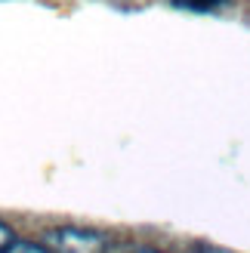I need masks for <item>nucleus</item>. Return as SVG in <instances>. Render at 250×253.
<instances>
[{
  "label": "nucleus",
  "mask_w": 250,
  "mask_h": 253,
  "mask_svg": "<svg viewBox=\"0 0 250 253\" xmlns=\"http://www.w3.org/2000/svg\"><path fill=\"white\" fill-rule=\"evenodd\" d=\"M43 247L49 253H108V241L86 229H46Z\"/></svg>",
  "instance_id": "nucleus-1"
},
{
  "label": "nucleus",
  "mask_w": 250,
  "mask_h": 253,
  "mask_svg": "<svg viewBox=\"0 0 250 253\" xmlns=\"http://www.w3.org/2000/svg\"><path fill=\"white\" fill-rule=\"evenodd\" d=\"M176 6H185V9H195V12H210V9H216L222 6L226 0H173Z\"/></svg>",
  "instance_id": "nucleus-2"
},
{
  "label": "nucleus",
  "mask_w": 250,
  "mask_h": 253,
  "mask_svg": "<svg viewBox=\"0 0 250 253\" xmlns=\"http://www.w3.org/2000/svg\"><path fill=\"white\" fill-rule=\"evenodd\" d=\"M3 253H49V250L41 244H31V241H12Z\"/></svg>",
  "instance_id": "nucleus-3"
},
{
  "label": "nucleus",
  "mask_w": 250,
  "mask_h": 253,
  "mask_svg": "<svg viewBox=\"0 0 250 253\" xmlns=\"http://www.w3.org/2000/svg\"><path fill=\"white\" fill-rule=\"evenodd\" d=\"M9 244H12V232H9V225H6V222H0V253H3Z\"/></svg>",
  "instance_id": "nucleus-4"
},
{
  "label": "nucleus",
  "mask_w": 250,
  "mask_h": 253,
  "mask_svg": "<svg viewBox=\"0 0 250 253\" xmlns=\"http://www.w3.org/2000/svg\"><path fill=\"white\" fill-rule=\"evenodd\" d=\"M204 253H229V250H219V247H204Z\"/></svg>",
  "instance_id": "nucleus-5"
},
{
  "label": "nucleus",
  "mask_w": 250,
  "mask_h": 253,
  "mask_svg": "<svg viewBox=\"0 0 250 253\" xmlns=\"http://www.w3.org/2000/svg\"><path fill=\"white\" fill-rule=\"evenodd\" d=\"M136 253H155V250H136Z\"/></svg>",
  "instance_id": "nucleus-6"
}]
</instances>
